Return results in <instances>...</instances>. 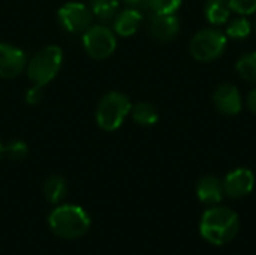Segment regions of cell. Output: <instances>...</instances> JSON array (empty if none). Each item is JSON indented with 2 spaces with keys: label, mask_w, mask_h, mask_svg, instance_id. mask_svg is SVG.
Segmentation results:
<instances>
[{
  "label": "cell",
  "mask_w": 256,
  "mask_h": 255,
  "mask_svg": "<svg viewBox=\"0 0 256 255\" xmlns=\"http://www.w3.org/2000/svg\"><path fill=\"white\" fill-rule=\"evenodd\" d=\"M236 71L244 81L256 84V51L244 53L237 60Z\"/></svg>",
  "instance_id": "19"
},
{
  "label": "cell",
  "mask_w": 256,
  "mask_h": 255,
  "mask_svg": "<svg viewBox=\"0 0 256 255\" xmlns=\"http://www.w3.org/2000/svg\"><path fill=\"white\" fill-rule=\"evenodd\" d=\"M224 185L222 180L216 176H204L196 183V197L200 201L208 206H218L224 198Z\"/></svg>",
  "instance_id": "12"
},
{
  "label": "cell",
  "mask_w": 256,
  "mask_h": 255,
  "mask_svg": "<svg viewBox=\"0 0 256 255\" xmlns=\"http://www.w3.org/2000/svg\"><path fill=\"white\" fill-rule=\"evenodd\" d=\"M248 108L256 114V87L254 90H250L249 92V95H248Z\"/></svg>",
  "instance_id": "24"
},
{
  "label": "cell",
  "mask_w": 256,
  "mask_h": 255,
  "mask_svg": "<svg viewBox=\"0 0 256 255\" xmlns=\"http://www.w3.org/2000/svg\"><path fill=\"white\" fill-rule=\"evenodd\" d=\"M123 2H124L126 5L132 6V8H134V6H138V5H141V3H142V0H123Z\"/></svg>",
  "instance_id": "25"
},
{
  "label": "cell",
  "mask_w": 256,
  "mask_h": 255,
  "mask_svg": "<svg viewBox=\"0 0 256 255\" xmlns=\"http://www.w3.org/2000/svg\"><path fill=\"white\" fill-rule=\"evenodd\" d=\"M3 153L12 161H22L27 156V146L22 141H10L3 149Z\"/></svg>",
  "instance_id": "21"
},
{
  "label": "cell",
  "mask_w": 256,
  "mask_h": 255,
  "mask_svg": "<svg viewBox=\"0 0 256 255\" xmlns=\"http://www.w3.org/2000/svg\"><path fill=\"white\" fill-rule=\"evenodd\" d=\"M232 12L238 15H250L256 12V0H230Z\"/></svg>",
  "instance_id": "22"
},
{
  "label": "cell",
  "mask_w": 256,
  "mask_h": 255,
  "mask_svg": "<svg viewBox=\"0 0 256 255\" xmlns=\"http://www.w3.org/2000/svg\"><path fill=\"white\" fill-rule=\"evenodd\" d=\"M92 14L102 23L112 21L118 14V0H88Z\"/></svg>",
  "instance_id": "16"
},
{
  "label": "cell",
  "mask_w": 256,
  "mask_h": 255,
  "mask_svg": "<svg viewBox=\"0 0 256 255\" xmlns=\"http://www.w3.org/2000/svg\"><path fill=\"white\" fill-rule=\"evenodd\" d=\"M231 5L230 0H207L204 6L206 20L213 26L226 24L231 17Z\"/></svg>",
  "instance_id": "14"
},
{
  "label": "cell",
  "mask_w": 256,
  "mask_h": 255,
  "mask_svg": "<svg viewBox=\"0 0 256 255\" xmlns=\"http://www.w3.org/2000/svg\"><path fill=\"white\" fill-rule=\"evenodd\" d=\"M132 110L130 101L126 95L111 92L105 95L98 107V123L105 131H116L122 126L126 116Z\"/></svg>",
  "instance_id": "5"
},
{
  "label": "cell",
  "mask_w": 256,
  "mask_h": 255,
  "mask_svg": "<svg viewBox=\"0 0 256 255\" xmlns=\"http://www.w3.org/2000/svg\"><path fill=\"white\" fill-rule=\"evenodd\" d=\"M142 20H144L142 14L138 9L135 8L124 9L123 12L117 14V17L114 18V30L120 36H132L141 27Z\"/></svg>",
  "instance_id": "13"
},
{
  "label": "cell",
  "mask_w": 256,
  "mask_h": 255,
  "mask_svg": "<svg viewBox=\"0 0 256 255\" xmlns=\"http://www.w3.org/2000/svg\"><path fill=\"white\" fill-rule=\"evenodd\" d=\"M240 230L238 215L225 206H212L207 209L200 222L201 236L212 245L222 246L236 239Z\"/></svg>",
  "instance_id": "1"
},
{
  "label": "cell",
  "mask_w": 256,
  "mask_h": 255,
  "mask_svg": "<svg viewBox=\"0 0 256 255\" xmlns=\"http://www.w3.org/2000/svg\"><path fill=\"white\" fill-rule=\"evenodd\" d=\"M52 233L62 239L75 240L82 237L90 228V216L80 206H58L48 218Z\"/></svg>",
  "instance_id": "2"
},
{
  "label": "cell",
  "mask_w": 256,
  "mask_h": 255,
  "mask_svg": "<svg viewBox=\"0 0 256 255\" xmlns=\"http://www.w3.org/2000/svg\"><path fill=\"white\" fill-rule=\"evenodd\" d=\"M213 102L219 113L225 116H236L243 110V98L240 90L230 83L218 86L213 93Z\"/></svg>",
  "instance_id": "10"
},
{
  "label": "cell",
  "mask_w": 256,
  "mask_h": 255,
  "mask_svg": "<svg viewBox=\"0 0 256 255\" xmlns=\"http://www.w3.org/2000/svg\"><path fill=\"white\" fill-rule=\"evenodd\" d=\"M62 50L58 47H46L36 53L28 63L27 74L34 86H45L50 83L62 66Z\"/></svg>",
  "instance_id": "4"
},
{
  "label": "cell",
  "mask_w": 256,
  "mask_h": 255,
  "mask_svg": "<svg viewBox=\"0 0 256 255\" xmlns=\"http://www.w3.org/2000/svg\"><path fill=\"white\" fill-rule=\"evenodd\" d=\"M147 32L159 42H171L180 33V20L176 14H152L147 20Z\"/></svg>",
  "instance_id": "8"
},
{
  "label": "cell",
  "mask_w": 256,
  "mask_h": 255,
  "mask_svg": "<svg viewBox=\"0 0 256 255\" xmlns=\"http://www.w3.org/2000/svg\"><path fill=\"white\" fill-rule=\"evenodd\" d=\"M254 30H255V33H256V18H255V23H254Z\"/></svg>",
  "instance_id": "27"
},
{
  "label": "cell",
  "mask_w": 256,
  "mask_h": 255,
  "mask_svg": "<svg viewBox=\"0 0 256 255\" xmlns=\"http://www.w3.org/2000/svg\"><path fill=\"white\" fill-rule=\"evenodd\" d=\"M132 117L138 125L152 126L159 120V113L154 105L148 102H140L132 108Z\"/></svg>",
  "instance_id": "18"
},
{
  "label": "cell",
  "mask_w": 256,
  "mask_h": 255,
  "mask_svg": "<svg viewBox=\"0 0 256 255\" xmlns=\"http://www.w3.org/2000/svg\"><path fill=\"white\" fill-rule=\"evenodd\" d=\"M82 42L88 56L98 60L106 59L116 50L114 33L105 26H92L84 32Z\"/></svg>",
  "instance_id": "6"
},
{
  "label": "cell",
  "mask_w": 256,
  "mask_h": 255,
  "mask_svg": "<svg viewBox=\"0 0 256 255\" xmlns=\"http://www.w3.org/2000/svg\"><path fill=\"white\" fill-rule=\"evenodd\" d=\"M2 156H3V147H2V144H0V159H2Z\"/></svg>",
  "instance_id": "26"
},
{
  "label": "cell",
  "mask_w": 256,
  "mask_h": 255,
  "mask_svg": "<svg viewBox=\"0 0 256 255\" xmlns=\"http://www.w3.org/2000/svg\"><path fill=\"white\" fill-rule=\"evenodd\" d=\"M42 87L40 86H33L28 92H27V96H26V101L28 104H38L42 98Z\"/></svg>",
  "instance_id": "23"
},
{
  "label": "cell",
  "mask_w": 256,
  "mask_h": 255,
  "mask_svg": "<svg viewBox=\"0 0 256 255\" xmlns=\"http://www.w3.org/2000/svg\"><path fill=\"white\" fill-rule=\"evenodd\" d=\"M58 20L68 32L84 33L92 27L93 14L81 3H66L58 11Z\"/></svg>",
  "instance_id": "7"
},
{
  "label": "cell",
  "mask_w": 256,
  "mask_h": 255,
  "mask_svg": "<svg viewBox=\"0 0 256 255\" xmlns=\"http://www.w3.org/2000/svg\"><path fill=\"white\" fill-rule=\"evenodd\" d=\"M252 29H254V26L246 18V15H240V17L228 21L225 35H226V38H231L234 41H243L252 33Z\"/></svg>",
  "instance_id": "17"
},
{
  "label": "cell",
  "mask_w": 256,
  "mask_h": 255,
  "mask_svg": "<svg viewBox=\"0 0 256 255\" xmlns=\"http://www.w3.org/2000/svg\"><path fill=\"white\" fill-rule=\"evenodd\" d=\"M44 195L48 203L58 204L62 203L68 195V186L66 182L58 176H51L44 183Z\"/></svg>",
  "instance_id": "15"
},
{
  "label": "cell",
  "mask_w": 256,
  "mask_h": 255,
  "mask_svg": "<svg viewBox=\"0 0 256 255\" xmlns=\"http://www.w3.org/2000/svg\"><path fill=\"white\" fill-rule=\"evenodd\" d=\"M226 44L228 38L225 32L216 27H207L194 35L189 44V51L198 62H213L225 53Z\"/></svg>",
  "instance_id": "3"
},
{
  "label": "cell",
  "mask_w": 256,
  "mask_h": 255,
  "mask_svg": "<svg viewBox=\"0 0 256 255\" xmlns=\"http://www.w3.org/2000/svg\"><path fill=\"white\" fill-rule=\"evenodd\" d=\"M222 185L225 195L230 198H243L254 191L255 176L249 168H236L226 174Z\"/></svg>",
  "instance_id": "9"
},
{
  "label": "cell",
  "mask_w": 256,
  "mask_h": 255,
  "mask_svg": "<svg viewBox=\"0 0 256 255\" xmlns=\"http://www.w3.org/2000/svg\"><path fill=\"white\" fill-rule=\"evenodd\" d=\"M141 5L150 14L166 15V14H176L182 6V0H142Z\"/></svg>",
  "instance_id": "20"
},
{
  "label": "cell",
  "mask_w": 256,
  "mask_h": 255,
  "mask_svg": "<svg viewBox=\"0 0 256 255\" xmlns=\"http://www.w3.org/2000/svg\"><path fill=\"white\" fill-rule=\"evenodd\" d=\"M26 65V56L16 47L0 44V77L12 78L21 74Z\"/></svg>",
  "instance_id": "11"
}]
</instances>
